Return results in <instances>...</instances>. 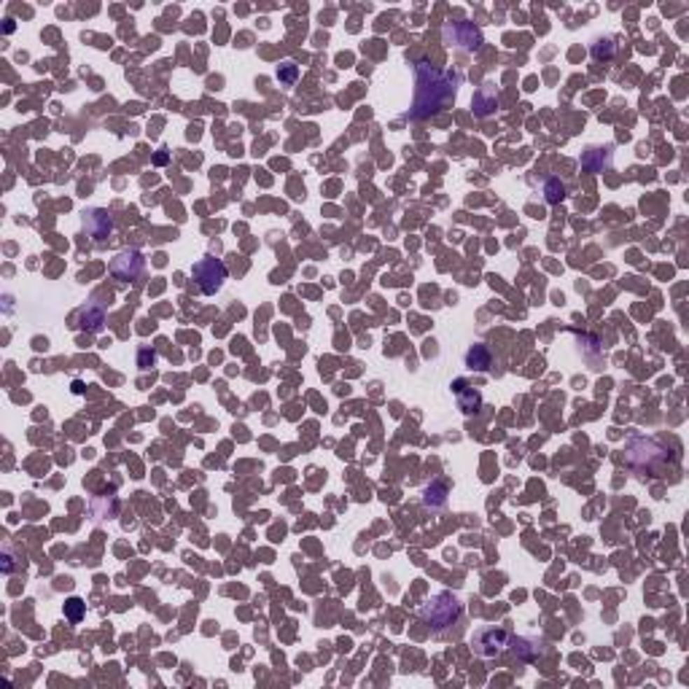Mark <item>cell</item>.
Returning <instances> with one entry per match:
<instances>
[{
	"label": "cell",
	"instance_id": "obj_1",
	"mask_svg": "<svg viewBox=\"0 0 689 689\" xmlns=\"http://www.w3.org/2000/svg\"><path fill=\"white\" fill-rule=\"evenodd\" d=\"M415 103L410 116L412 119H429L439 108H445L450 100H455V92L461 78L455 73L431 68L429 62H420L415 70Z\"/></svg>",
	"mask_w": 689,
	"mask_h": 689
},
{
	"label": "cell",
	"instance_id": "obj_2",
	"mask_svg": "<svg viewBox=\"0 0 689 689\" xmlns=\"http://www.w3.org/2000/svg\"><path fill=\"white\" fill-rule=\"evenodd\" d=\"M420 617H423V622L429 625L431 630L442 633V630H447V627L461 622V617H464V603L458 601L452 592H439L429 603H423Z\"/></svg>",
	"mask_w": 689,
	"mask_h": 689
},
{
	"label": "cell",
	"instance_id": "obj_3",
	"mask_svg": "<svg viewBox=\"0 0 689 689\" xmlns=\"http://www.w3.org/2000/svg\"><path fill=\"white\" fill-rule=\"evenodd\" d=\"M194 280H197L200 291L207 293V296H213V293L221 291V286H224L226 264L221 261V258H216V256L200 258V261L194 264Z\"/></svg>",
	"mask_w": 689,
	"mask_h": 689
},
{
	"label": "cell",
	"instance_id": "obj_4",
	"mask_svg": "<svg viewBox=\"0 0 689 689\" xmlns=\"http://www.w3.org/2000/svg\"><path fill=\"white\" fill-rule=\"evenodd\" d=\"M445 41L461 52H474L482 46V33L471 22H450L445 25Z\"/></svg>",
	"mask_w": 689,
	"mask_h": 689
},
{
	"label": "cell",
	"instance_id": "obj_5",
	"mask_svg": "<svg viewBox=\"0 0 689 689\" xmlns=\"http://www.w3.org/2000/svg\"><path fill=\"white\" fill-rule=\"evenodd\" d=\"M143 267H146L143 253L135 251V248H130V251H121V253L113 256V261H111V275L116 277V280H124V283H132V280L140 277Z\"/></svg>",
	"mask_w": 689,
	"mask_h": 689
},
{
	"label": "cell",
	"instance_id": "obj_6",
	"mask_svg": "<svg viewBox=\"0 0 689 689\" xmlns=\"http://www.w3.org/2000/svg\"><path fill=\"white\" fill-rule=\"evenodd\" d=\"M509 643V633L503 627H482L471 638V646L480 657H496Z\"/></svg>",
	"mask_w": 689,
	"mask_h": 689
},
{
	"label": "cell",
	"instance_id": "obj_7",
	"mask_svg": "<svg viewBox=\"0 0 689 689\" xmlns=\"http://www.w3.org/2000/svg\"><path fill=\"white\" fill-rule=\"evenodd\" d=\"M84 232L92 237L95 242H103L113 235V218L111 213L103 210V207H92V210H84Z\"/></svg>",
	"mask_w": 689,
	"mask_h": 689
},
{
	"label": "cell",
	"instance_id": "obj_8",
	"mask_svg": "<svg viewBox=\"0 0 689 689\" xmlns=\"http://www.w3.org/2000/svg\"><path fill=\"white\" fill-rule=\"evenodd\" d=\"M471 108H474V116H480V119L493 116L499 111V92H496V86L493 84L480 86L477 95H474V100H471Z\"/></svg>",
	"mask_w": 689,
	"mask_h": 689
},
{
	"label": "cell",
	"instance_id": "obj_9",
	"mask_svg": "<svg viewBox=\"0 0 689 689\" xmlns=\"http://www.w3.org/2000/svg\"><path fill=\"white\" fill-rule=\"evenodd\" d=\"M78 328L92 331V334L103 331L105 328V307L100 305V302H86L84 307L78 310Z\"/></svg>",
	"mask_w": 689,
	"mask_h": 689
},
{
	"label": "cell",
	"instance_id": "obj_10",
	"mask_svg": "<svg viewBox=\"0 0 689 689\" xmlns=\"http://www.w3.org/2000/svg\"><path fill=\"white\" fill-rule=\"evenodd\" d=\"M506 646H512V652H515L522 662H534L538 660V655L544 652V643L538 641V638H525V636H509V643Z\"/></svg>",
	"mask_w": 689,
	"mask_h": 689
},
{
	"label": "cell",
	"instance_id": "obj_11",
	"mask_svg": "<svg viewBox=\"0 0 689 689\" xmlns=\"http://www.w3.org/2000/svg\"><path fill=\"white\" fill-rule=\"evenodd\" d=\"M452 394L458 396V404H461V410H464L466 415L477 412V410H480V404H482L480 394H477L474 388H468V385H466V380H455V382H452Z\"/></svg>",
	"mask_w": 689,
	"mask_h": 689
},
{
	"label": "cell",
	"instance_id": "obj_12",
	"mask_svg": "<svg viewBox=\"0 0 689 689\" xmlns=\"http://www.w3.org/2000/svg\"><path fill=\"white\" fill-rule=\"evenodd\" d=\"M490 363H493V356H490V350H487L485 344L477 342L468 347V353H466V366H468V369H474V372H487Z\"/></svg>",
	"mask_w": 689,
	"mask_h": 689
},
{
	"label": "cell",
	"instance_id": "obj_13",
	"mask_svg": "<svg viewBox=\"0 0 689 689\" xmlns=\"http://www.w3.org/2000/svg\"><path fill=\"white\" fill-rule=\"evenodd\" d=\"M608 162H611V154L606 151V148H590L585 156H582V167L590 172H601L603 167H608Z\"/></svg>",
	"mask_w": 689,
	"mask_h": 689
},
{
	"label": "cell",
	"instance_id": "obj_14",
	"mask_svg": "<svg viewBox=\"0 0 689 689\" xmlns=\"http://www.w3.org/2000/svg\"><path fill=\"white\" fill-rule=\"evenodd\" d=\"M423 501H426V506H431V509H439V506H445V503H447V485H445V482H433L431 487H426V493H423Z\"/></svg>",
	"mask_w": 689,
	"mask_h": 689
},
{
	"label": "cell",
	"instance_id": "obj_15",
	"mask_svg": "<svg viewBox=\"0 0 689 689\" xmlns=\"http://www.w3.org/2000/svg\"><path fill=\"white\" fill-rule=\"evenodd\" d=\"M544 200H547L550 205H560V202L566 200V183H563L560 178H550V181L544 183Z\"/></svg>",
	"mask_w": 689,
	"mask_h": 689
},
{
	"label": "cell",
	"instance_id": "obj_16",
	"mask_svg": "<svg viewBox=\"0 0 689 689\" xmlns=\"http://www.w3.org/2000/svg\"><path fill=\"white\" fill-rule=\"evenodd\" d=\"M275 76L283 86H293L296 84V76H299V68H296L293 62H283V65H277Z\"/></svg>",
	"mask_w": 689,
	"mask_h": 689
},
{
	"label": "cell",
	"instance_id": "obj_17",
	"mask_svg": "<svg viewBox=\"0 0 689 689\" xmlns=\"http://www.w3.org/2000/svg\"><path fill=\"white\" fill-rule=\"evenodd\" d=\"M84 611H86V603L81 601V598H68L65 601V617H68L70 622H81V617H84Z\"/></svg>",
	"mask_w": 689,
	"mask_h": 689
},
{
	"label": "cell",
	"instance_id": "obj_18",
	"mask_svg": "<svg viewBox=\"0 0 689 689\" xmlns=\"http://www.w3.org/2000/svg\"><path fill=\"white\" fill-rule=\"evenodd\" d=\"M156 363V353L151 350V347H140V353H138V366L140 369H151Z\"/></svg>",
	"mask_w": 689,
	"mask_h": 689
},
{
	"label": "cell",
	"instance_id": "obj_19",
	"mask_svg": "<svg viewBox=\"0 0 689 689\" xmlns=\"http://www.w3.org/2000/svg\"><path fill=\"white\" fill-rule=\"evenodd\" d=\"M611 54H614V43H611V41H598V43L592 46V57H595V60L611 57Z\"/></svg>",
	"mask_w": 689,
	"mask_h": 689
},
{
	"label": "cell",
	"instance_id": "obj_20",
	"mask_svg": "<svg viewBox=\"0 0 689 689\" xmlns=\"http://www.w3.org/2000/svg\"><path fill=\"white\" fill-rule=\"evenodd\" d=\"M3 571H6V573H11V571H14V560H11V552L8 550L3 552Z\"/></svg>",
	"mask_w": 689,
	"mask_h": 689
},
{
	"label": "cell",
	"instance_id": "obj_21",
	"mask_svg": "<svg viewBox=\"0 0 689 689\" xmlns=\"http://www.w3.org/2000/svg\"><path fill=\"white\" fill-rule=\"evenodd\" d=\"M154 162H156V165H167V151H159Z\"/></svg>",
	"mask_w": 689,
	"mask_h": 689
},
{
	"label": "cell",
	"instance_id": "obj_22",
	"mask_svg": "<svg viewBox=\"0 0 689 689\" xmlns=\"http://www.w3.org/2000/svg\"><path fill=\"white\" fill-rule=\"evenodd\" d=\"M73 394H84V382L76 380V382H73Z\"/></svg>",
	"mask_w": 689,
	"mask_h": 689
}]
</instances>
